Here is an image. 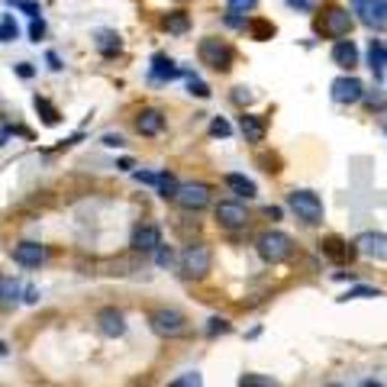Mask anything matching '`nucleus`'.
Wrapping results in <instances>:
<instances>
[{
    "label": "nucleus",
    "mask_w": 387,
    "mask_h": 387,
    "mask_svg": "<svg viewBox=\"0 0 387 387\" xmlns=\"http://www.w3.org/2000/svg\"><path fill=\"white\" fill-rule=\"evenodd\" d=\"M197 58H200V65H207L210 71L226 74L232 68V62H236V52H232V45L226 39L207 36V39L197 42Z\"/></svg>",
    "instance_id": "nucleus-1"
},
{
    "label": "nucleus",
    "mask_w": 387,
    "mask_h": 387,
    "mask_svg": "<svg viewBox=\"0 0 387 387\" xmlns=\"http://www.w3.org/2000/svg\"><path fill=\"white\" fill-rule=\"evenodd\" d=\"M148 326L162 339H184V335H190L188 316L181 313V310H175V307H158V310H152L148 313Z\"/></svg>",
    "instance_id": "nucleus-2"
},
{
    "label": "nucleus",
    "mask_w": 387,
    "mask_h": 387,
    "mask_svg": "<svg viewBox=\"0 0 387 387\" xmlns=\"http://www.w3.org/2000/svg\"><path fill=\"white\" fill-rule=\"evenodd\" d=\"M181 274L188 278V281H203L210 274V268H213V252H210L207 242H190V245H184V252H181Z\"/></svg>",
    "instance_id": "nucleus-3"
},
{
    "label": "nucleus",
    "mask_w": 387,
    "mask_h": 387,
    "mask_svg": "<svg viewBox=\"0 0 387 387\" xmlns=\"http://www.w3.org/2000/svg\"><path fill=\"white\" fill-rule=\"evenodd\" d=\"M287 210L297 220H304L307 226H320L323 223V197L307 188H294L287 194Z\"/></svg>",
    "instance_id": "nucleus-4"
},
{
    "label": "nucleus",
    "mask_w": 387,
    "mask_h": 387,
    "mask_svg": "<svg viewBox=\"0 0 387 387\" xmlns=\"http://www.w3.org/2000/svg\"><path fill=\"white\" fill-rule=\"evenodd\" d=\"M255 249H258V255H262V262L281 265L294 255V239L281 230H265L262 236L255 239Z\"/></svg>",
    "instance_id": "nucleus-5"
},
{
    "label": "nucleus",
    "mask_w": 387,
    "mask_h": 387,
    "mask_svg": "<svg viewBox=\"0 0 387 387\" xmlns=\"http://www.w3.org/2000/svg\"><path fill=\"white\" fill-rule=\"evenodd\" d=\"M352 23H355V16L346 10V7H339V3H329L323 10V16L316 20V32L323 36V39H346L349 32H352Z\"/></svg>",
    "instance_id": "nucleus-6"
},
{
    "label": "nucleus",
    "mask_w": 387,
    "mask_h": 387,
    "mask_svg": "<svg viewBox=\"0 0 387 387\" xmlns=\"http://www.w3.org/2000/svg\"><path fill=\"white\" fill-rule=\"evenodd\" d=\"M210 200H213V194H210V184H203V181H188V184H181L178 194H175V203H178L181 210H188V213L207 210Z\"/></svg>",
    "instance_id": "nucleus-7"
},
{
    "label": "nucleus",
    "mask_w": 387,
    "mask_h": 387,
    "mask_svg": "<svg viewBox=\"0 0 387 387\" xmlns=\"http://www.w3.org/2000/svg\"><path fill=\"white\" fill-rule=\"evenodd\" d=\"M213 217H217V226H223V230H242V226H249V210L242 207L239 200H220L213 207Z\"/></svg>",
    "instance_id": "nucleus-8"
},
{
    "label": "nucleus",
    "mask_w": 387,
    "mask_h": 387,
    "mask_svg": "<svg viewBox=\"0 0 387 387\" xmlns=\"http://www.w3.org/2000/svg\"><path fill=\"white\" fill-rule=\"evenodd\" d=\"M333 100L342 107H352V104H362V97H365V84L358 81L355 74H339L333 81Z\"/></svg>",
    "instance_id": "nucleus-9"
},
{
    "label": "nucleus",
    "mask_w": 387,
    "mask_h": 387,
    "mask_svg": "<svg viewBox=\"0 0 387 387\" xmlns=\"http://www.w3.org/2000/svg\"><path fill=\"white\" fill-rule=\"evenodd\" d=\"M358 10V20L365 23L368 30H387V0H352Z\"/></svg>",
    "instance_id": "nucleus-10"
},
{
    "label": "nucleus",
    "mask_w": 387,
    "mask_h": 387,
    "mask_svg": "<svg viewBox=\"0 0 387 387\" xmlns=\"http://www.w3.org/2000/svg\"><path fill=\"white\" fill-rule=\"evenodd\" d=\"M358 255L375 258V262H387V232H362L355 239Z\"/></svg>",
    "instance_id": "nucleus-11"
},
{
    "label": "nucleus",
    "mask_w": 387,
    "mask_h": 387,
    "mask_svg": "<svg viewBox=\"0 0 387 387\" xmlns=\"http://www.w3.org/2000/svg\"><path fill=\"white\" fill-rule=\"evenodd\" d=\"M129 245H133L136 255H155V249L162 245V232H158V226H152V223H142V226H136Z\"/></svg>",
    "instance_id": "nucleus-12"
},
{
    "label": "nucleus",
    "mask_w": 387,
    "mask_h": 387,
    "mask_svg": "<svg viewBox=\"0 0 387 387\" xmlns=\"http://www.w3.org/2000/svg\"><path fill=\"white\" fill-rule=\"evenodd\" d=\"M162 129H165V113L155 110V107H142L136 113V133L146 139H155L162 136Z\"/></svg>",
    "instance_id": "nucleus-13"
},
{
    "label": "nucleus",
    "mask_w": 387,
    "mask_h": 387,
    "mask_svg": "<svg viewBox=\"0 0 387 387\" xmlns=\"http://www.w3.org/2000/svg\"><path fill=\"white\" fill-rule=\"evenodd\" d=\"M320 252H323L326 258H333V262H339V265L352 262V258L358 255L355 242H346V239H339V236H329V239L320 242Z\"/></svg>",
    "instance_id": "nucleus-14"
},
{
    "label": "nucleus",
    "mask_w": 387,
    "mask_h": 387,
    "mask_svg": "<svg viewBox=\"0 0 387 387\" xmlns=\"http://www.w3.org/2000/svg\"><path fill=\"white\" fill-rule=\"evenodd\" d=\"M97 329L107 335V339H120L126 335V316L116 310V307H104L100 313H97Z\"/></svg>",
    "instance_id": "nucleus-15"
},
{
    "label": "nucleus",
    "mask_w": 387,
    "mask_h": 387,
    "mask_svg": "<svg viewBox=\"0 0 387 387\" xmlns=\"http://www.w3.org/2000/svg\"><path fill=\"white\" fill-rule=\"evenodd\" d=\"M184 74V68L181 65H175L168 55H152V68H148V78L152 81H158V84H168V81H175V78H181Z\"/></svg>",
    "instance_id": "nucleus-16"
},
{
    "label": "nucleus",
    "mask_w": 387,
    "mask_h": 387,
    "mask_svg": "<svg viewBox=\"0 0 387 387\" xmlns=\"http://www.w3.org/2000/svg\"><path fill=\"white\" fill-rule=\"evenodd\" d=\"M13 262L23 265V268H39L45 262V245H39V242H20V245H13Z\"/></svg>",
    "instance_id": "nucleus-17"
},
{
    "label": "nucleus",
    "mask_w": 387,
    "mask_h": 387,
    "mask_svg": "<svg viewBox=\"0 0 387 387\" xmlns=\"http://www.w3.org/2000/svg\"><path fill=\"white\" fill-rule=\"evenodd\" d=\"M333 65H339L342 71H352L358 65V45L352 39L333 42Z\"/></svg>",
    "instance_id": "nucleus-18"
},
{
    "label": "nucleus",
    "mask_w": 387,
    "mask_h": 387,
    "mask_svg": "<svg viewBox=\"0 0 387 387\" xmlns=\"http://www.w3.org/2000/svg\"><path fill=\"white\" fill-rule=\"evenodd\" d=\"M239 133L245 136V142H265V133H268V126H265L262 116H255V113H242L239 116Z\"/></svg>",
    "instance_id": "nucleus-19"
},
{
    "label": "nucleus",
    "mask_w": 387,
    "mask_h": 387,
    "mask_svg": "<svg viewBox=\"0 0 387 387\" xmlns=\"http://www.w3.org/2000/svg\"><path fill=\"white\" fill-rule=\"evenodd\" d=\"M223 181H226V188H230L239 200H252V197H258V188H255V181L245 178V175H236V171H232V175H226Z\"/></svg>",
    "instance_id": "nucleus-20"
},
{
    "label": "nucleus",
    "mask_w": 387,
    "mask_h": 387,
    "mask_svg": "<svg viewBox=\"0 0 387 387\" xmlns=\"http://www.w3.org/2000/svg\"><path fill=\"white\" fill-rule=\"evenodd\" d=\"M368 68L375 71V78H384V68H387V45L381 39H371L368 42Z\"/></svg>",
    "instance_id": "nucleus-21"
},
{
    "label": "nucleus",
    "mask_w": 387,
    "mask_h": 387,
    "mask_svg": "<svg viewBox=\"0 0 387 387\" xmlns=\"http://www.w3.org/2000/svg\"><path fill=\"white\" fill-rule=\"evenodd\" d=\"M97 52L104 55V58H116V55L123 52V39H120V32H113V30L97 32Z\"/></svg>",
    "instance_id": "nucleus-22"
},
{
    "label": "nucleus",
    "mask_w": 387,
    "mask_h": 387,
    "mask_svg": "<svg viewBox=\"0 0 387 387\" xmlns=\"http://www.w3.org/2000/svg\"><path fill=\"white\" fill-rule=\"evenodd\" d=\"M162 30H165L168 36H184V32L190 30V16L184 10L165 13V16H162Z\"/></svg>",
    "instance_id": "nucleus-23"
},
{
    "label": "nucleus",
    "mask_w": 387,
    "mask_h": 387,
    "mask_svg": "<svg viewBox=\"0 0 387 387\" xmlns=\"http://www.w3.org/2000/svg\"><path fill=\"white\" fill-rule=\"evenodd\" d=\"M32 104H36V110H39V116H42V123H45V126H58V123H62V113L52 107V100H45V97L36 94V100H32Z\"/></svg>",
    "instance_id": "nucleus-24"
},
{
    "label": "nucleus",
    "mask_w": 387,
    "mask_h": 387,
    "mask_svg": "<svg viewBox=\"0 0 387 387\" xmlns=\"http://www.w3.org/2000/svg\"><path fill=\"white\" fill-rule=\"evenodd\" d=\"M158 197H165V200H175V194H178V188H181V181L171 175V171H162L158 175Z\"/></svg>",
    "instance_id": "nucleus-25"
},
{
    "label": "nucleus",
    "mask_w": 387,
    "mask_h": 387,
    "mask_svg": "<svg viewBox=\"0 0 387 387\" xmlns=\"http://www.w3.org/2000/svg\"><path fill=\"white\" fill-rule=\"evenodd\" d=\"M245 30L252 32V39L265 42V39H272V36H274V23H268V20H249V26H245Z\"/></svg>",
    "instance_id": "nucleus-26"
},
{
    "label": "nucleus",
    "mask_w": 387,
    "mask_h": 387,
    "mask_svg": "<svg viewBox=\"0 0 387 387\" xmlns=\"http://www.w3.org/2000/svg\"><path fill=\"white\" fill-rule=\"evenodd\" d=\"M20 297V284L13 278H0V304H16Z\"/></svg>",
    "instance_id": "nucleus-27"
},
{
    "label": "nucleus",
    "mask_w": 387,
    "mask_h": 387,
    "mask_svg": "<svg viewBox=\"0 0 387 387\" xmlns=\"http://www.w3.org/2000/svg\"><path fill=\"white\" fill-rule=\"evenodd\" d=\"M232 333V323L226 320V316H210L207 320V335L210 339H217V335H226Z\"/></svg>",
    "instance_id": "nucleus-28"
},
{
    "label": "nucleus",
    "mask_w": 387,
    "mask_h": 387,
    "mask_svg": "<svg viewBox=\"0 0 387 387\" xmlns=\"http://www.w3.org/2000/svg\"><path fill=\"white\" fill-rule=\"evenodd\" d=\"M210 136L213 139H230L232 136V126L226 116H213V123H210Z\"/></svg>",
    "instance_id": "nucleus-29"
},
{
    "label": "nucleus",
    "mask_w": 387,
    "mask_h": 387,
    "mask_svg": "<svg viewBox=\"0 0 387 387\" xmlns=\"http://www.w3.org/2000/svg\"><path fill=\"white\" fill-rule=\"evenodd\" d=\"M184 78H188V91H190V94L200 97V100H207V97H210V87H207V84L200 81L197 74H190V71H184Z\"/></svg>",
    "instance_id": "nucleus-30"
},
{
    "label": "nucleus",
    "mask_w": 387,
    "mask_h": 387,
    "mask_svg": "<svg viewBox=\"0 0 387 387\" xmlns=\"http://www.w3.org/2000/svg\"><path fill=\"white\" fill-rule=\"evenodd\" d=\"M365 297H381V291H377V287H368V284H358V287L346 291L342 300H365Z\"/></svg>",
    "instance_id": "nucleus-31"
},
{
    "label": "nucleus",
    "mask_w": 387,
    "mask_h": 387,
    "mask_svg": "<svg viewBox=\"0 0 387 387\" xmlns=\"http://www.w3.org/2000/svg\"><path fill=\"white\" fill-rule=\"evenodd\" d=\"M16 36H20V26L13 23V16H3L0 20V42H13Z\"/></svg>",
    "instance_id": "nucleus-32"
},
{
    "label": "nucleus",
    "mask_w": 387,
    "mask_h": 387,
    "mask_svg": "<svg viewBox=\"0 0 387 387\" xmlns=\"http://www.w3.org/2000/svg\"><path fill=\"white\" fill-rule=\"evenodd\" d=\"M155 262H158V268H171V262H175V252H171V245H158L155 249Z\"/></svg>",
    "instance_id": "nucleus-33"
},
{
    "label": "nucleus",
    "mask_w": 387,
    "mask_h": 387,
    "mask_svg": "<svg viewBox=\"0 0 387 387\" xmlns=\"http://www.w3.org/2000/svg\"><path fill=\"white\" fill-rule=\"evenodd\" d=\"M362 100H365L371 110H384V107H387V97L381 94V91H365V97H362Z\"/></svg>",
    "instance_id": "nucleus-34"
},
{
    "label": "nucleus",
    "mask_w": 387,
    "mask_h": 387,
    "mask_svg": "<svg viewBox=\"0 0 387 387\" xmlns=\"http://www.w3.org/2000/svg\"><path fill=\"white\" fill-rule=\"evenodd\" d=\"M223 23H226L230 30H245V26H249V20H245V13H236V10L226 13V16H223Z\"/></svg>",
    "instance_id": "nucleus-35"
},
{
    "label": "nucleus",
    "mask_w": 387,
    "mask_h": 387,
    "mask_svg": "<svg viewBox=\"0 0 387 387\" xmlns=\"http://www.w3.org/2000/svg\"><path fill=\"white\" fill-rule=\"evenodd\" d=\"M239 387H274L268 377H262V375H242L239 377Z\"/></svg>",
    "instance_id": "nucleus-36"
},
{
    "label": "nucleus",
    "mask_w": 387,
    "mask_h": 387,
    "mask_svg": "<svg viewBox=\"0 0 387 387\" xmlns=\"http://www.w3.org/2000/svg\"><path fill=\"white\" fill-rule=\"evenodd\" d=\"M168 387H203V381H200L197 371H188V375H181L175 384H168Z\"/></svg>",
    "instance_id": "nucleus-37"
},
{
    "label": "nucleus",
    "mask_w": 387,
    "mask_h": 387,
    "mask_svg": "<svg viewBox=\"0 0 387 387\" xmlns=\"http://www.w3.org/2000/svg\"><path fill=\"white\" fill-rule=\"evenodd\" d=\"M226 7L236 13H252L255 7H258V0H226Z\"/></svg>",
    "instance_id": "nucleus-38"
},
{
    "label": "nucleus",
    "mask_w": 387,
    "mask_h": 387,
    "mask_svg": "<svg viewBox=\"0 0 387 387\" xmlns=\"http://www.w3.org/2000/svg\"><path fill=\"white\" fill-rule=\"evenodd\" d=\"M284 3L297 13H313L316 10V0H284Z\"/></svg>",
    "instance_id": "nucleus-39"
},
{
    "label": "nucleus",
    "mask_w": 387,
    "mask_h": 387,
    "mask_svg": "<svg viewBox=\"0 0 387 387\" xmlns=\"http://www.w3.org/2000/svg\"><path fill=\"white\" fill-rule=\"evenodd\" d=\"M16 7H20V13H26L30 20H39V13H42V7H39V3H32V0H20Z\"/></svg>",
    "instance_id": "nucleus-40"
},
{
    "label": "nucleus",
    "mask_w": 387,
    "mask_h": 387,
    "mask_svg": "<svg viewBox=\"0 0 387 387\" xmlns=\"http://www.w3.org/2000/svg\"><path fill=\"white\" fill-rule=\"evenodd\" d=\"M42 36H45V23H42V16H39V20H32V23H30V39H32V42H39Z\"/></svg>",
    "instance_id": "nucleus-41"
},
{
    "label": "nucleus",
    "mask_w": 387,
    "mask_h": 387,
    "mask_svg": "<svg viewBox=\"0 0 387 387\" xmlns=\"http://www.w3.org/2000/svg\"><path fill=\"white\" fill-rule=\"evenodd\" d=\"M100 142H104L107 148H123L126 142H123V136H116V133H107L104 139H100Z\"/></svg>",
    "instance_id": "nucleus-42"
},
{
    "label": "nucleus",
    "mask_w": 387,
    "mask_h": 387,
    "mask_svg": "<svg viewBox=\"0 0 387 387\" xmlns=\"http://www.w3.org/2000/svg\"><path fill=\"white\" fill-rule=\"evenodd\" d=\"M232 100H236V104H252V94H249V87H236V94H232Z\"/></svg>",
    "instance_id": "nucleus-43"
},
{
    "label": "nucleus",
    "mask_w": 387,
    "mask_h": 387,
    "mask_svg": "<svg viewBox=\"0 0 387 387\" xmlns=\"http://www.w3.org/2000/svg\"><path fill=\"white\" fill-rule=\"evenodd\" d=\"M136 181L139 184H158V175H152V171H136Z\"/></svg>",
    "instance_id": "nucleus-44"
},
{
    "label": "nucleus",
    "mask_w": 387,
    "mask_h": 387,
    "mask_svg": "<svg viewBox=\"0 0 387 387\" xmlns=\"http://www.w3.org/2000/svg\"><path fill=\"white\" fill-rule=\"evenodd\" d=\"M13 71L20 74V78H32V74H36V68H32L30 62H20V65H16V68H13Z\"/></svg>",
    "instance_id": "nucleus-45"
},
{
    "label": "nucleus",
    "mask_w": 387,
    "mask_h": 387,
    "mask_svg": "<svg viewBox=\"0 0 387 387\" xmlns=\"http://www.w3.org/2000/svg\"><path fill=\"white\" fill-rule=\"evenodd\" d=\"M45 62H49V68H52V71H62V58H58V55H55V52H49V55H45Z\"/></svg>",
    "instance_id": "nucleus-46"
},
{
    "label": "nucleus",
    "mask_w": 387,
    "mask_h": 387,
    "mask_svg": "<svg viewBox=\"0 0 387 387\" xmlns=\"http://www.w3.org/2000/svg\"><path fill=\"white\" fill-rule=\"evenodd\" d=\"M265 217L268 220H281V207H265Z\"/></svg>",
    "instance_id": "nucleus-47"
},
{
    "label": "nucleus",
    "mask_w": 387,
    "mask_h": 387,
    "mask_svg": "<svg viewBox=\"0 0 387 387\" xmlns=\"http://www.w3.org/2000/svg\"><path fill=\"white\" fill-rule=\"evenodd\" d=\"M120 171H133V168H136V162H133V158H120Z\"/></svg>",
    "instance_id": "nucleus-48"
},
{
    "label": "nucleus",
    "mask_w": 387,
    "mask_h": 387,
    "mask_svg": "<svg viewBox=\"0 0 387 387\" xmlns=\"http://www.w3.org/2000/svg\"><path fill=\"white\" fill-rule=\"evenodd\" d=\"M39 300V291L36 287H26V304H36Z\"/></svg>",
    "instance_id": "nucleus-49"
},
{
    "label": "nucleus",
    "mask_w": 387,
    "mask_h": 387,
    "mask_svg": "<svg viewBox=\"0 0 387 387\" xmlns=\"http://www.w3.org/2000/svg\"><path fill=\"white\" fill-rule=\"evenodd\" d=\"M365 387H381V384H377V381H365Z\"/></svg>",
    "instance_id": "nucleus-50"
},
{
    "label": "nucleus",
    "mask_w": 387,
    "mask_h": 387,
    "mask_svg": "<svg viewBox=\"0 0 387 387\" xmlns=\"http://www.w3.org/2000/svg\"><path fill=\"white\" fill-rule=\"evenodd\" d=\"M0 355H7V346H3V342H0Z\"/></svg>",
    "instance_id": "nucleus-51"
},
{
    "label": "nucleus",
    "mask_w": 387,
    "mask_h": 387,
    "mask_svg": "<svg viewBox=\"0 0 387 387\" xmlns=\"http://www.w3.org/2000/svg\"><path fill=\"white\" fill-rule=\"evenodd\" d=\"M7 3H20V0H7Z\"/></svg>",
    "instance_id": "nucleus-52"
},
{
    "label": "nucleus",
    "mask_w": 387,
    "mask_h": 387,
    "mask_svg": "<svg viewBox=\"0 0 387 387\" xmlns=\"http://www.w3.org/2000/svg\"><path fill=\"white\" fill-rule=\"evenodd\" d=\"M384 136H387V126H384Z\"/></svg>",
    "instance_id": "nucleus-53"
},
{
    "label": "nucleus",
    "mask_w": 387,
    "mask_h": 387,
    "mask_svg": "<svg viewBox=\"0 0 387 387\" xmlns=\"http://www.w3.org/2000/svg\"><path fill=\"white\" fill-rule=\"evenodd\" d=\"M329 387H339V384H329Z\"/></svg>",
    "instance_id": "nucleus-54"
},
{
    "label": "nucleus",
    "mask_w": 387,
    "mask_h": 387,
    "mask_svg": "<svg viewBox=\"0 0 387 387\" xmlns=\"http://www.w3.org/2000/svg\"><path fill=\"white\" fill-rule=\"evenodd\" d=\"M178 3H184V0H178Z\"/></svg>",
    "instance_id": "nucleus-55"
}]
</instances>
